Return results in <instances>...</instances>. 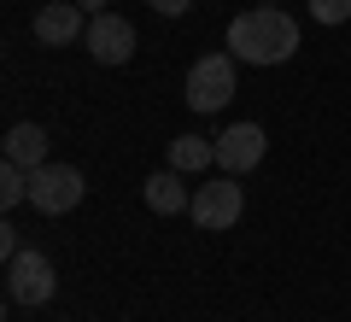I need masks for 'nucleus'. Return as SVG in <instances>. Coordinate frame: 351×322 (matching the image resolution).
I'll list each match as a JSON object with an SVG mask.
<instances>
[{"instance_id":"nucleus-1","label":"nucleus","mask_w":351,"mask_h":322,"mask_svg":"<svg viewBox=\"0 0 351 322\" xmlns=\"http://www.w3.org/2000/svg\"><path fill=\"white\" fill-rule=\"evenodd\" d=\"M228 53L240 65H287L299 53V24L281 6H246L228 24Z\"/></svg>"},{"instance_id":"nucleus-2","label":"nucleus","mask_w":351,"mask_h":322,"mask_svg":"<svg viewBox=\"0 0 351 322\" xmlns=\"http://www.w3.org/2000/svg\"><path fill=\"white\" fill-rule=\"evenodd\" d=\"M240 211H246V187H240V176H211V182L193 187V205L188 217L205 229V235H217V229H234Z\"/></svg>"},{"instance_id":"nucleus-3","label":"nucleus","mask_w":351,"mask_h":322,"mask_svg":"<svg viewBox=\"0 0 351 322\" xmlns=\"http://www.w3.org/2000/svg\"><path fill=\"white\" fill-rule=\"evenodd\" d=\"M88 182L76 164H41L36 176H29V205L41 211V217H71L76 205H82Z\"/></svg>"},{"instance_id":"nucleus-4","label":"nucleus","mask_w":351,"mask_h":322,"mask_svg":"<svg viewBox=\"0 0 351 322\" xmlns=\"http://www.w3.org/2000/svg\"><path fill=\"white\" fill-rule=\"evenodd\" d=\"M234 53H205V59H193L188 71V106L193 112H223L228 100H234Z\"/></svg>"},{"instance_id":"nucleus-5","label":"nucleus","mask_w":351,"mask_h":322,"mask_svg":"<svg viewBox=\"0 0 351 322\" xmlns=\"http://www.w3.org/2000/svg\"><path fill=\"white\" fill-rule=\"evenodd\" d=\"M53 293H59V270H53L47 252L24 246L6 264V299H12V305H47Z\"/></svg>"},{"instance_id":"nucleus-6","label":"nucleus","mask_w":351,"mask_h":322,"mask_svg":"<svg viewBox=\"0 0 351 322\" xmlns=\"http://www.w3.org/2000/svg\"><path fill=\"white\" fill-rule=\"evenodd\" d=\"M82 47H88L94 65H129V59H135V24L117 18V12H94V18H88Z\"/></svg>"},{"instance_id":"nucleus-7","label":"nucleus","mask_w":351,"mask_h":322,"mask_svg":"<svg viewBox=\"0 0 351 322\" xmlns=\"http://www.w3.org/2000/svg\"><path fill=\"white\" fill-rule=\"evenodd\" d=\"M263 147H269V135H263L258 124H228L223 135H217V170L223 176H246L263 164Z\"/></svg>"},{"instance_id":"nucleus-8","label":"nucleus","mask_w":351,"mask_h":322,"mask_svg":"<svg viewBox=\"0 0 351 322\" xmlns=\"http://www.w3.org/2000/svg\"><path fill=\"white\" fill-rule=\"evenodd\" d=\"M88 30H82V6L76 0H47L36 12V41L41 47H76Z\"/></svg>"},{"instance_id":"nucleus-9","label":"nucleus","mask_w":351,"mask_h":322,"mask_svg":"<svg viewBox=\"0 0 351 322\" xmlns=\"http://www.w3.org/2000/svg\"><path fill=\"white\" fill-rule=\"evenodd\" d=\"M141 199H147V211H158V217H182V211L193 205V187L182 182V170H152L147 182H141Z\"/></svg>"},{"instance_id":"nucleus-10","label":"nucleus","mask_w":351,"mask_h":322,"mask_svg":"<svg viewBox=\"0 0 351 322\" xmlns=\"http://www.w3.org/2000/svg\"><path fill=\"white\" fill-rule=\"evenodd\" d=\"M0 152H6V164H18V170H29V176H36L41 164H53L47 159V129L41 124H12L6 141H0Z\"/></svg>"},{"instance_id":"nucleus-11","label":"nucleus","mask_w":351,"mask_h":322,"mask_svg":"<svg viewBox=\"0 0 351 322\" xmlns=\"http://www.w3.org/2000/svg\"><path fill=\"white\" fill-rule=\"evenodd\" d=\"M217 164V135H176L170 141V170L182 176H199Z\"/></svg>"},{"instance_id":"nucleus-12","label":"nucleus","mask_w":351,"mask_h":322,"mask_svg":"<svg viewBox=\"0 0 351 322\" xmlns=\"http://www.w3.org/2000/svg\"><path fill=\"white\" fill-rule=\"evenodd\" d=\"M29 199V170H18V164H0V205L12 211Z\"/></svg>"},{"instance_id":"nucleus-13","label":"nucleus","mask_w":351,"mask_h":322,"mask_svg":"<svg viewBox=\"0 0 351 322\" xmlns=\"http://www.w3.org/2000/svg\"><path fill=\"white\" fill-rule=\"evenodd\" d=\"M304 6H311L316 24H346L351 18V0H304Z\"/></svg>"},{"instance_id":"nucleus-14","label":"nucleus","mask_w":351,"mask_h":322,"mask_svg":"<svg viewBox=\"0 0 351 322\" xmlns=\"http://www.w3.org/2000/svg\"><path fill=\"white\" fill-rule=\"evenodd\" d=\"M18 252H24V235H18V229H12V223H6V229H0V258L12 264V258H18Z\"/></svg>"},{"instance_id":"nucleus-15","label":"nucleus","mask_w":351,"mask_h":322,"mask_svg":"<svg viewBox=\"0 0 351 322\" xmlns=\"http://www.w3.org/2000/svg\"><path fill=\"white\" fill-rule=\"evenodd\" d=\"M147 6H152V12H164V18H182L193 0H147Z\"/></svg>"},{"instance_id":"nucleus-16","label":"nucleus","mask_w":351,"mask_h":322,"mask_svg":"<svg viewBox=\"0 0 351 322\" xmlns=\"http://www.w3.org/2000/svg\"><path fill=\"white\" fill-rule=\"evenodd\" d=\"M76 6H82V12H106V0H76Z\"/></svg>"},{"instance_id":"nucleus-17","label":"nucleus","mask_w":351,"mask_h":322,"mask_svg":"<svg viewBox=\"0 0 351 322\" xmlns=\"http://www.w3.org/2000/svg\"><path fill=\"white\" fill-rule=\"evenodd\" d=\"M258 6H276V0H258Z\"/></svg>"}]
</instances>
